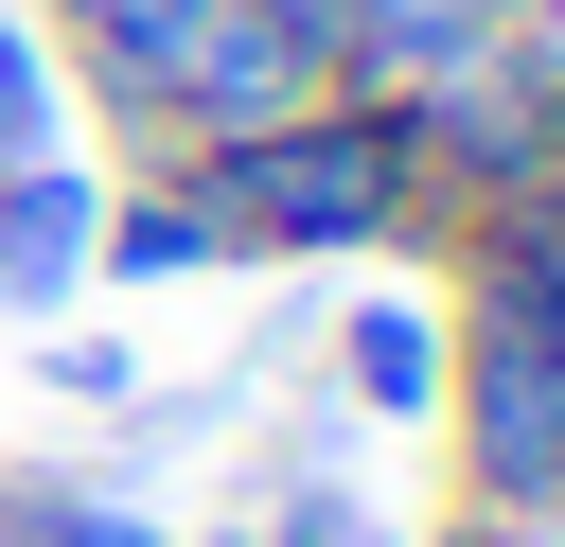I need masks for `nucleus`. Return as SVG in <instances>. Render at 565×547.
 Instances as JSON below:
<instances>
[{
	"label": "nucleus",
	"instance_id": "nucleus-1",
	"mask_svg": "<svg viewBox=\"0 0 565 547\" xmlns=\"http://www.w3.org/2000/svg\"><path fill=\"white\" fill-rule=\"evenodd\" d=\"M159 176H194V212H212V247H230V265L441 247V212H424V159H406V124H388V88H318V106H282V124H247V141H194V159H159Z\"/></svg>",
	"mask_w": 565,
	"mask_h": 547
},
{
	"label": "nucleus",
	"instance_id": "nucleus-2",
	"mask_svg": "<svg viewBox=\"0 0 565 547\" xmlns=\"http://www.w3.org/2000/svg\"><path fill=\"white\" fill-rule=\"evenodd\" d=\"M459 512H547L565 529V335L530 318H441V423Z\"/></svg>",
	"mask_w": 565,
	"mask_h": 547
},
{
	"label": "nucleus",
	"instance_id": "nucleus-3",
	"mask_svg": "<svg viewBox=\"0 0 565 547\" xmlns=\"http://www.w3.org/2000/svg\"><path fill=\"white\" fill-rule=\"evenodd\" d=\"M88 229H106V176L53 141V159H18L0 176V318H71L88 300Z\"/></svg>",
	"mask_w": 565,
	"mask_h": 547
},
{
	"label": "nucleus",
	"instance_id": "nucleus-4",
	"mask_svg": "<svg viewBox=\"0 0 565 547\" xmlns=\"http://www.w3.org/2000/svg\"><path fill=\"white\" fill-rule=\"evenodd\" d=\"M335 406L353 423H441V300H353L335 318Z\"/></svg>",
	"mask_w": 565,
	"mask_h": 547
},
{
	"label": "nucleus",
	"instance_id": "nucleus-5",
	"mask_svg": "<svg viewBox=\"0 0 565 547\" xmlns=\"http://www.w3.org/2000/svg\"><path fill=\"white\" fill-rule=\"evenodd\" d=\"M230 247H212V212H194V176H141V194H106V229H88V282H212Z\"/></svg>",
	"mask_w": 565,
	"mask_h": 547
},
{
	"label": "nucleus",
	"instance_id": "nucleus-6",
	"mask_svg": "<svg viewBox=\"0 0 565 547\" xmlns=\"http://www.w3.org/2000/svg\"><path fill=\"white\" fill-rule=\"evenodd\" d=\"M494 35H512V0H353V88H424Z\"/></svg>",
	"mask_w": 565,
	"mask_h": 547
},
{
	"label": "nucleus",
	"instance_id": "nucleus-7",
	"mask_svg": "<svg viewBox=\"0 0 565 547\" xmlns=\"http://www.w3.org/2000/svg\"><path fill=\"white\" fill-rule=\"evenodd\" d=\"M53 141H71V53L0 0V176H18V159H53Z\"/></svg>",
	"mask_w": 565,
	"mask_h": 547
},
{
	"label": "nucleus",
	"instance_id": "nucleus-8",
	"mask_svg": "<svg viewBox=\"0 0 565 547\" xmlns=\"http://www.w3.org/2000/svg\"><path fill=\"white\" fill-rule=\"evenodd\" d=\"M247 547H406V529H388V512H371V494H353V476H282V494H265V529H247Z\"/></svg>",
	"mask_w": 565,
	"mask_h": 547
},
{
	"label": "nucleus",
	"instance_id": "nucleus-9",
	"mask_svg": "<svg viewBox=\"0 0 565 547\" xmlns=\"http://www.w3.org/2000/svg\"><path fill=\"white\" fill-rule=\"evenodd\" d=\"M53 547H194V529H159L141 494H106V476H71V494H53Z\"/></svg>",
	"mask_w": 565,
	"mask_h": 547
},
{
	"label": "nucleus",
	"instance_id": "nucleus-10",
	"mask_svg": "<svg viewBox=\"0 0 565 547\" xmlns=\"http://www.w3.org/2000/svg\"><path fill=\"white\" fill-rule=\"evenodd\" d=\"M35 371H53V388H71V406H141V353H124V335H53V353H35Z\"/></svg>",
	"mask_w": 565,
	"mask_h": 547
},
{
	"label": "nucleus",
	"instance_id": "nucleus-11",
	"mask_svg": "<svg viewBox=\"0 0 565 547\" xmlns=\"http://www.w3.org/2000/svg\"><path fill=\"white\" fill-rule=\"evenodd\" d=\"M424 547H565V529H547V512H441Z\"/></svg>",
	"mask_w": 565,
	"mask_h": 547
},
{
	"label": "nucleus",
	"instance_id": "nucleus-12",
	"mask_svg": "<svg viewBox=\"0 0 565 547\" xmlns=\"http://www.w3.org/2000/svg\"><path fill=\"white\" fill-rule=\"evenodd\" d=\"M512 18H530V35H565V0H512Z\"/></svg>",
	"mask_w": 565,
	"mask_h": 547
},
{
	"label": "nucleus",
	"instance_id": "nucleus-13",
	"mask_svg": "<svg viewBox=\"0 0 565 547\" xmlns=\"http://www.w3.org/2000/svg\"><path fill=\"white\" fill-rule=\"evenodd\" d=\"M547 212H565V141H547Z\"/></svg>",
	"mask_w": 565,
	"mask_h": 547
}]
</instances>
